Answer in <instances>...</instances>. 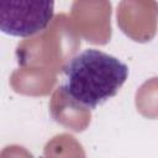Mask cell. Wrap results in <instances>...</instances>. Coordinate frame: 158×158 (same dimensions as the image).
<instances>
[{"label": "cell", "instance_id": "7a4b0ae2", "mask_svg": "<svg viewBox=\"0 0 158 158\" xmlns=\"http://www.w3.org/2000/svg\"><path fill=\"white\" fill-rule=\"evenodd\" d=\"M54 12V0H0V28L14 37L44 30Z\"/></svg>", "mask_w": 158, "mask_h": 158}, {"label": "cell", "instance_id": "6da1fadb", "mask_svg": "<svg viewBox=\"0 0 158 158\" xmlns=\"http://www.w3.org/2000/svg\"><path fill=\"white\" fill-rule=\"evenodd\" d=\"M128 78V67L102 51L88 48L63 68L60 91L74 104L95 109L114 98Z\"/></svg>", "mask_w": 158, "mask_h": 158}]
</instances>
